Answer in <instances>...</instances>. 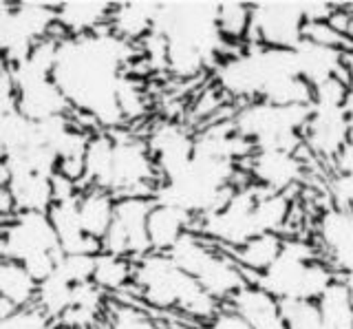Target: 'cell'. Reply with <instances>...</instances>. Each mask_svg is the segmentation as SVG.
Returning <instances> with one entry per match:
<instances>
[{"label": "cell", "instance_id": "27", "mask_svg": "<svg viewBox=\"0 0 353 329\" xmlns=\"http://www.w3.org/2000/svg\"><path fill=\"white\" fill-rule=\"evenodd\" d=\"M285 246V239L281 235H263L248 241L245 246L228 250V255L236 261V266L248 274V281L252 283L254 277L268 270L272 263L281 257Z\"/></svg>", "mask_w": 353, "mask_h": 329}, {"label": "cell", "instance_id": "9", "mask_svg": "<svg viewBox=\"0 0 353 329\" xmlns=\"http://www.w3.org/2000/svg\"><path fill=\"white\" fill-rule=\"evenodd\" d=\"M58 27V7L51 3H0V45L5 62L18 64L25 60L38 42L53 36Z\"/></svg>", "mask_w": 353, "mask_h": 329}, {"label": "cell", "instance_id": "4", "mask_svg": "<svg viewBox=\"0 0 353 329\" xmlns=\"http://www.w3.org/2000/svg\"><path fill=\"white\" fill-rule=\"evenodd\" d=\"M132 281L139 288L141 299L159 310L174 307L201 321H212L221 312L219 301L212 299L170 255L152 252L139 259Z\"/></svg>", "mask_w": 353, "mask_h": 329}, {"label": "cell", "instance_id": "13", "mask_svg": "<svg viewBox=\"0 0 353 329\" xmlns=\"http://www.w3.org/2000/svg\"><path fill=\"white\" fill-rule=\"evenodd\" d=\"M303 3H254L250 36L252 45L294 51L305 40Z\"/></svg>", "mask_w": 353, "mask_h": 329}, {"label": "cell", "instance_id": "30", "mask_svg": "<svg viewBox=\"0 0 353 329\" xmlns=\"http://www.w3.org/2000/svg\"><path fill=\"white\" fill-rule=\"evenodd\" d=\"M73 292L75 285H71L62 274L53 272L49 279L38 283L36 307L47 314L51 321H62L64 314L73 307Z\"/></svg>", "mask_w": 353, "mask_h": 329}, {"label": "cell", "instance_id": "43", "mask_svg": "<svg viewBox=\"0 0 353 329\" xmlns=\"http://www.w3.org/2000/svg\"><path fill=\"white\" fill-rule=\"evenodd\" d=\"M342 281H345V283L349 285V292H351V299H353V274H351V277H345Z\"/></svg>", "mask_w": 353, "mask_h": 329}, {"label": "cell", "instance_id": "16", "mask_svg": "<svg viewBox=\"0 0 353 329\" xmlns=\"http://www.w3.org/2000/svg\"><path fill=\"white\" fill-rule=\"evenodd\" d=\"M320 246L342 279L353 274V210L329 208L318 221Z\"/></svg>", "mask_w": 353, "mask_h": 329}, {"label": "cell", "instance_id": "28", "mask_svg": "<svg viewBox=\"0 0 353 329\" xmlns=\"http://www.w3.org/2000/svg\"><path fill=\"white\" fill-rule=\"evenodd\" d=\"M36 294L38 281L25 270V266L3 259V266H0V301H7L16 310H25V307L36 305Z\"/></svg>", "mask_w": 353, "mask_h": 329}, {"label": "cell", "instance_id": "22", "mask_svg": "<svg viewBox=\"0 0 353 329\" xmlns=\"http://www.w3.org/2000/svg\"><path fill=\"white\" fill-rule=\"evenodd\" d=\"M194 217L183 210H176L172 206H161L154 201V208L148 219V237L152 252L159 255H170L174 246L194 230Z\"/></svg>", "mask_w": 353, "mask_h": 329}, {"label": "cell", "instance_id": "41", "mask_svg": "<svg viewBox=\"0 0 353 329\" xmlns=\"http://www.w3.org/2000/svg\"><path fill=\"white\" fill-rule=\"evenodd\" d=\"M336 166L340 172H353V137L347 141V146L342 148V152L338 155Z\"/></svg>", "mask_w": 353, "mask_h": 329}, {"label": "cell", "instance_id": "23", "mask_svg": "<svg viewBox=\"0 0 353 329\" xmlns=\"http://www.w3.org/2000/svg\"><path fill=\"white\" fill-rule=\"evenodd\" d=\"M3 186L11 192L16 203V212H44L55 203L53 195V179L42 177V175H3Z\"/></svg>", "mask_w": 353, "mask_h": 329}, {"label": "cell", "instance_id": "5", "mask_svg": "<svg viewBox=\"0 0 353 329\" xmlns=\"http://www.w3.org/2000/svg\"><path fill=\"white\" fill-rule=\"evenodd\" d=\"M338 281V272L318 261V252L298 239H285L281 257L272 266L254 277L250 285L272 294L279 301H314Z\"/></svg>", "mask_w": 353, "mask_h": 329}, {"label": "cell", "instance_id": "37", "mask_svg": "<svg viewBox=\"0 0 353 329\" xmlns=\"http://www.w3.org/2000/svg\"><path fill=\"white\" fill-rule=\"evenodd\" d=\"M119 108H121V113H124V119H135L143 113V108H146L141 86L132 80L130 75H126V80L119 89Z\"/></svg>", "mask_w": 353, "mask_h": 329}, {"label": "cell", "instance_id": "33", "mask_svg": "<svg viewBox=\"0 0 353 329\" xmlns=\"http://www.w3.org/2000/svg\"><path fill=\"white\" fill-rule=\"evenodd\" d=\"M252 7L245 3H219V31L228 42H241L250 36Z\"/></svg>", "mask_w": 353, "mask_h": 329}, {"label": "cell", "instance_id": "32", "mask_svg": "<svg viewBox=\"0 0 353 329\" xmlns=\"http://www.w3.org/2000/svg\"><path fill=\"white\" fill-rule=\"evenodd\" d=\"M104 294L106 292L99 290L93 281L84 283V285H75L73 307L64 314L62 323L71 325V327H86V325H91L95 321L99 307H102Z\"/></svg>", "mask_w": 353, "mask_h": 329}, {"label": "cell", "instance_id": "18", "mask_svg": "<svg viewBox=\"0 0 353 329\" xmlns=\"http://www.w3.org/2000/svg\"><path fill=\"white\" fill-rule=\"evenodd\" d=\"M16 102H18V111L25 117L33 119V122L62 117L73 111L66 95L55 84L53 78H40V80L16 84Z\"/></svg>", "mask_w": 353, "mask_h": 329}, {"label": "cell", "instance_id": "38", "mask_svg": "<svg viewBox=\"0 0 353 329\" xmlns=\"http://www.w3.org/2000/svg\"><path fill=\"white\" fill-rule=\"evenodd\" d=\"M331 197H334L336 208L353 210V172H340L331 181Z\"/></svg>", "mask_w": 353, "mask_h": 329}, {"label": "cell", "instance_id": "29", "mask_svg": "<svg viewBox=\"0 0 353 329\" xmlns=\"http://www.w3.org/2000/svg\"><path fill=\"white\" fill-rule=\"evenodd\" d=\"M323 329H353V299L349 285L338 279L318 301Z\"/></svg>", "mask_w": 353, "mask_h": 329}, {"label": "cell", "instance_id": "3", "mask_svg": "<svg viewBox=\"0 0 353 329\" xmlns=\"http://www.w3.org/2000/svg\"><path fill=\"white\" fill-rule=\"evenodd\" d=\"M234 175L236 163L214 157L194 155L183 172L174 179L159 181L154 190V201L161 206H172L194 219L214 215L230 203L234 197Z\"/></svg>", "mask_w": 353, "mask_h": 329}, {"label": "cell", "instance_id": "8", "mask_svg": "<svg viewBox=\"0 0 353 329\" xmlns=\"http://www.w3.org/2000/svg\"><path fill=\"white\" fill-rule=\"evenodd\" d=\"M170 257L216 301H230L239 290L250 285L248 274L228 252L208 246V239L196 232H188L174 246Z\"/></svg>", "mask_w": 353, "mask_h": 329}, {"label": "cell", "instance_id": "1", "mask_svg": "<svg viewBox=\"0 0 353 329\" xmlns=\"http://www.w3.org/2000/svg\"><path fill=\"white\" fill-rule=\"evenodd\" d=\"M135 56L130 42L110 29L91 36L60 38L53 80L66 95L73 111L115 130L126 122L119 108V89L126 80L124 64Z\"/></svg>", "mask_w": 353, "mask_h": 329}, {"label": "cell", "instance_id": "14", "mask_svg": "<svg viewBox=\"0 0 353 329\" xmlns=\"http://www.w3.org/2000/svg\"><path fill=\"white\" fill-rule=\"evenodd\" d=\"M351 137L345 104H312V117L305 126V146L318 157L338 159Z\"/></svg>", "mask_w": 353, "mask_h": 329}, {"label": "cell", "instance_id": "12", "mask_svg": "<svg viewBox=\"0 0 353 329\" xmlns=\"http://www.w3.org/2000/svg\"><path fill=\"white\" fill-rule=\"evenodd\" d=\"M5 261H16L20 266L38 259L60 255L58 235H55L49 215L44 212H18L3 223V243H0Z\"/></svg>", "mask_w": 353, "mask_h": 329}, {"label": "cell", "instance_id": "20", "mask_svg": "<svg viewBox=\"0 0 353 329\" xmlns=\"http://www.w3.org/2000/svg\"><path fill=\"white\" fill-rule=\"evenodd\" d=\"M294 58H296L298 75H301L305 82L312 84L314 89L334 78L351 82L345 69V53L338 49L318 45V42H312V40H303L301 45L294 49Z\"/></svg>", "mask_w": 353, "mask_h": 329}, {"label": "cell", "instance_id": "35", "mask_svg": "<svg viewBox=\"0 0 353 329\" xmlns=\"http://www.w3.org/2000/svg\"><path fill=\"white\" fill-rule=\"evenodd\" d=\"M95 257L93 255H62L60 252L55 272L62 274L71 285L91 283L95 274Z\"/></svg>", "mask_w": 353, "mask_h": 329}, {"label": "cell", "instance_id": "15", "mask_svg": "<svg viewBox=\"0 0 353 329\" xmlns=\"http://www.w3.org/2000/svg\"><path fill=\"white\" fill-rule=\"evenodd\" d=\"M146 144L161 181L174 179L194 159V135L179 124L157 126Z\"/></svg>", "mask_w": 353, "mask_h": 329}, {"label": "cell", "instance_id": "11", "mask_svg": "<svg viewBox=\"0 0 353 329\" xmlns=\"http://www.w3.org/2000/svg\"><path fill=\"white\" fill-rule=\"evenodd\" d=\"M154 208V197H124L117 199L113 226L102 239V252L130 261L152 255L148 237V219Z\"/></svg>", "mask_w": 353, "mask_h": 329}, {"label": "cell", "instance_id": "39", "mask_svg": "<svg viewBox=\"0 0 353 329\" xmlns=\"http://www.w3.org/2000/svg\"><path fill=\"white\" fill-rule=\"evenodd\" d=\"M110 329H157V327H154L152 321H148L143 314L132 310V307H121V310H117L113 318V327Z\"/></svg>", "mask_w": 353, "mask_h": 329}, {"label": "cell", "instance_id": "31", "mask_svg": "<svg viewBox=\"0 0 353 329\" xmlns=\"http://www.w3.org/2000/svg\"><path fill=\"white\" fill-rule=\"evenodd\" d=\"M135 279V261L126 257L108 255V252H99L95 257V274L93 283L104 292H119Z\"/></svg>", "mask_w": 353, "mask_h": 329}, {"label": "cell", "instance_id": "21", "mask_svg": "<svg viewBox=\"0 0 353 329\" xmlns=\"http://www.w3.org/2000/svg\"><path fill=\"white\" fill-rule=\"evenodd\" d=\"M230 310L243 316L254 329H287L281 312V301L261 290L259 285H245L230 299Z\"/></svg>", "mask_w": 353, "mask_h": 329}, {"label": "cell", "instance_id": "25", "mask_svg": "<svg viewBox=\"0 0 353 329\" xmlns=\"http://www.w3.org/2000/svg\"><path fill=\"white\" fill-rule=\"evenodd\" d=\"M159 14V3H124L115 5L108 29L126 42L146 40L154 29V18Z\"/></svg>", "mask_w": 353, "mask_h": 329}, {"label": "cell", "instance_id": "34", "mask_svg": "<svg viewBox=\"0 0 353 329\" xmlns=\"http://www.w3.org/2000/svg\"><path fill=\"white\" fill-rule=\"evenodd\" d=\"M281 312L287 329H323V318L314 301H281Z\"/></svg>", "mask_w": 353, "mask_h": 329}, {"label": "cell", "instance_id": "7", "mask_svg": "<svg viewBox=\"0 0 353 329\" xmlns=\"http://www.w3.org/2000/svg\"><path fill=\"white\" fill-rule=\"evenodd\" d=\"M312 117V106H276L252 102L232 119L239 135L250 139L256 150L298 152L305 144V126Z\"/></svg>", "mask_w": 353, "mask_h": 329}, {"label": "cell", "instance_id": "36", "mask_svg": "<svg viewBox=\"0 0 353 329\" xmlns=\"http://www.w3.org/2000/svg\"><path fill=\"white\" fill-rule=\"evenodd\" d=\"M0 329H53V325L51 318L33 305V307H25V310H18L9 318H3L0 321Z\"/></svg>", "mask_w": 353, "mask_h": 329}, {"label": "cell", "instance_id": "24", "mask_svg": "<svg viewBox=\"0 0 353 329\" xmlns=\"http://www.w3.org/2000/svg\"><path fill=\"white\" fill-rule=\"evenodd\" d=\"M113 9L110 3H60L58 27L66 38L91 36L108 29Z\"/></svg>", "mask_w": 353, "mask_h": 329}, {"label": "cell", "instance_id": "42", "mask_svg": "<svg viewBox=\"0 0 353 329\" xmlns=\"http://www.w3.org/2000/svg\"><path fill=\"white\" fill-rule=\"evenodd\" d=\"M345 111H347V115H349V126H351V137H353V80L349 82V93H347ZM351 137H349V139H351Z\"/></svg>", "mask_w": 353, "mask_h": 329}, {"label": "cell", "instance_id": "19", "mask_svg": "<svg viewBox=\"0 0 353 329\" xmlns=\"http://www.w3.org/2000/svg\"><path fill=\"white\" fill-rule=\"evenodd\" d=\"M80 195L73 199L55 201L49 210V219L53 223L55 235L62 255H99L102 252V241L88 237L84 232L82 219H80Z\"/></svg>", "mask_w": 353, "mask_h": 329}, {"label": "cell", "instance_id": "40", "mask_svg": "<svg viewBox=\"0 0 353 329\" xmlns=\"http://www.w3.org/2000/svg\"><path fill=\"white\" fill-rule=\"evenodd\" d=\"M208 329H254V327L234 310H221L212 321L208 323Z\"/></svg>", "mask_w": 353, "mask_h": 329}, {"label": "cell", "instance_id": "17", "mask_svg": "<svg viewBox=\"0 0 353 329\" xmlns=\"http://www.w3.org/2000/svg\"><path fill=\"white\" fill-rule=\"evenodd\" d=\"M248 172L254 183L270 192L290 190L303 177V161L296 152L285 150H256L248 159Z\"/></svg>", "mask_w": 353, "mask_h": 329}, {"label": "cell", "instance_id": "10", "mask_svg": "<svg viewBox=\"0 0 353 329\" xmlns=\"http://www.w3.org/2000/svg\"><path fill=\"white\" fill-rule=\"evenodd\" d=\"M115 146L110 159V172L104 190L115 195L117 199L124 197H154L159 186V172L146 141L135 137L119 135L113 130Z\"/></svg>", "mask_w": 353, "mask_h": 329}, {"label": "cell", "instance_id": "26", "mask_svg": "<svg viewBox=\"0 0 353 329\" xmlns=\"http://www.w3.org/2000/svg\"><path fill=\"white\" fill-rule=\"evenodd\" d=\"M80 219L84 226V232L97 241H102L113 226L117 197L102 188H86L80 192Z\"/></svg>", "mask_w": 353, "mask_h": 329}, {"label": "cell", "instance_id": "2", "mask_svg": "<svg viewBox=\"0 0 353 329\" xmlns=\"http://www.w3.org/2000/svg\"><path fill=\"white\" fill-rule=\"evenodd\" d=\"M154 34L168 45V69L179 78L212 67L225 51L219 31V3H159Z\"/></svg>", "mask_w": 353, "mask_h": 329}, {"label": "cell", "instance_id": "6", "mask_svg": "<svg viewBox=\"0 0 353 329\" xmlns=\"http://www.w3.org/2000/svg\"><path fill=\"white\" fill-rule=\"evenodd\" d=\"M298 75L294 51L252 45L216 67V82L225 93L248 100H263L274 84Z\"/></svg>", "mask_w": 353, "mask_h": 329}]
</instances>
